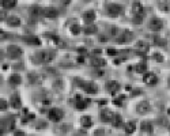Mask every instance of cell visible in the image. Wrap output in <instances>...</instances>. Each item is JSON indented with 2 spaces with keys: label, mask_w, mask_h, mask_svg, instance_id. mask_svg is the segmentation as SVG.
<instances>
[{
  "label": "cell",
  "mask_w": 170,
  "mask_h": 136,
  "mask_svg": "<svg viewBox=\"0 0 170 136\" xmlns=\"http://www.w3.org/2000/svg\"><path fill=\"white\" fill-rule=\"evenodd\" d=\"M63 117H64V112L58 108H52L48 113V118L51 121H53V123H60L63 120Z\"/></svg>",
  "instance_id": "1"
},
{
  "label": "cell",
  "mask_w": 170,
  "mask_h": 136,
  "mask_svg": "<svg viewBox=\"0 0 170 136\" xmlns=\"http://www.w3.org/2000/svg\"><path fill=\"white\" fill-rule=\"evenodd\" d=\"M114 116L116 114L108 108H104L101 112H99V118H101L102 123H113Z\"/></svg>",
  "instance_id": "2"
},
{
  "label": "cell",
  "mask_w": 170,
  "mask_h": 136,
  "mask_svg": "<svg viewBox=\"0 0 170 136\" xmlns=\"http://www.w3.org/2000/svg\"><path fill=\"white\" fill-rule=\"evenodd\" d=\"M80 87L83 89V91H86L87 94L93 95L98 92V86L94 82H80Z\"/></svg>",
  "instance_id": "3"
},
{
  "label": "cell",
  "mask_w": 170,
  "mask_h": 136,
  "mask_svg": "<svg viewBox=\"0 0 170 136\" xmlns=\"http://www.w3.org/2000/svg\"><path fill=\"white\" fill-rule=\"evenodd\" d=\"M124 12V7L122 5H120V4H109L108 5V14H109V16H119V15H121V14Z\"/></svg>",
  "instance_id": "4"
},
{
  "label": "cell",
  "mask_w": 170,
  "mask_h": 136,
  "mask_svg": "<svg viewBox=\"0 0 170 136\" xmlns=\"http://www.w3.org/2000/svg\"><path fill=\"white\" fill-rule=\"evenodd\" d=\"M7 54H8V57H10V59H19V57L23 54V52H22V49H20L19 46L10 45L7 48Z\"/></svg>",
  "instance_id": "5"
},
{
  "label": "cell",
  "mask_w": 170,
  "mask_h": 136,
  "mask_svg": "<svg viewBox=\"0 0 170 136\" xmlns=\"http://www.w3.org/2000/svg\"><path fill=\"white\" fill-rule=\"evenodd\" d=\"M151 110V105L148 103V101H142L136 105V113L137 114H147Z\"/></svg>",
  "instance_id": "6"
},
{
  "label": "cell",
  "mask_w": 170,
  "mask_h": 136,
  "mask_svg": "<svg viewBox=\"0 0 170 136\" xmlns=\"http://www.w3.org/2000/svg\"><path fill=\"white\" fill-rule=\"evenodd\" d=\"M143 75H144V76H143V82H144L146 85L154 86L158 83V76L154 72H146V74H143Z\"/></svg>",
  "instance_id": "7"
},
{
  "label": "cell",
  "mask_w": 170,
  "mask_h": 136,
  "mask_svg": "<svg viewBox=\"0 0 170 136\" xmlns=\"http://www.w3.org/2000/svg\"><path fill=\"white\" fill-rule=\"evenodd\" d=\"M120 89H121V86H120L119 82H116V80H109V82H106V90L109 94H117V92L120 91Z\"/></svg>",
  "instance_id": "8"
},
{
  "label": "cell",
  "mask_w": 170,
  "mask_h": 136,
  "mask_svg": "<svg viewBox=\"0 0 170 136\" xmlns=\"http://www.w3.org/2000/svg\"><path fill=\"white\" fill-rule=\"evenodd\" d=\"M38 57H40V61L42 63H51L55 60V57H56V54H55V52H41V53H38Z\"/></svg>",
  "instance_id": "9"
},
{
  "label": "cell",
  "mask_w": 170,
  "mask_h": 136,
  "mask_svg": "<svg viewBox=\"0 0 170 136\" xmlns=\"http://www.w3.org/2000/svg\"><path fill=\"white\" fill-rule=\"evenodd\" d=\"M132 40H133V33L129 30H125V31H122V34L117 38V42H119V44H125V42H131Z\"/></svg>",
  "instance_id": "10"
},
{
  "label": "cell",
  "mask_w": 170,
  "mask_h": 136,
  "mask_svg": "<svg viewBox=\"0 0 170 136\" xmlns=\"http://www.w3.org/2000/svg\"><path fill=\"white\" fill-rule=\"evenodd\" d=\"M89 103H90L89 98H83V97H80V95H76V109H78V110H84Z\"/></svg>",
  "instance_id": "11"
},
{
  "label": "cell",
  "mask_w": 170,
  "mask_h": 136,
  "mask_svg": "<svg viewBox=\"0 0 170 136\" xmlns=\"http://www.w3.org/2000/svg\"><path fill=\"white\" fill-rule=\"evenodd\" d=\"M132 15L133 16H144V7L142 5V3L135 2L132 4Z\"/></svg>",
  "instance_id": "12"
},
{
  "label": "cell",
  "mask_w": 170,
  "mask_h": 136,
  "mask_svg": "<svg viewBox=\"0 0 170 136\" xmlns=\"http://www.w3.org/2000/svg\"><path fill=\"white\" fill-rule=\"evenodd\" d=\"M148 27H150L152 31H161L163 27V22L158 18H154V19H151L150 23H148Z\"/></svg>",
  "instance_id": "13"
},
{
  "label": "cell",
  "mask_w": 170,
  "mask_h": 136,
  "mask_svg": "<svg viewBox=\"0 0 170 136\" xmlns=\"http://www.w3.org/2000/svg\"><path fill=\"white\" fill-rule=\"evenodd\" d=\"M135 49H136L137 53H140V56H143L144 53H147V52H148L150 46H148V44H146V42L139 41V42L136 44V46H135Z\"/></svg>",
  "instance_id": "14"
},
{
  "label": "cell",
  "mask_w": 170,
  "mask_h": 136,
  "mask_svg": "<svg viewBox=\"0 0 170 136\" xmlns=\"http://www.w3.org/2000/svg\"><path fill=\"white\" fill-rule=\"evenodd\" d=\"M23 41L29 45H36V46H40L41 45V40L38 37H34V36H27V37H23Z\"/></svg>",
  "instance_id": "15"
},
{
  "label": "cell",
  "mask_w": 170,
  "mask_h": 136,
  "mask_svg": "<svg viewBox=\"0 0 170 136\" xmlns=\"http://www.w3.org/2000/svg\"><path fill=\"white\" fill-rule=\"evenodd\" d=\"M44 15L46 18H56L58 15V11L55 7H46V8H44Z\"/></svg>",
  "instance_id": "16"
},
{
  "label": "cell",
  "mask_w": 170,
  "mask_h": 136,
  "mask_svg": "<svg viewBox=\"0 0 170 136\" xmlns=\"http://www.w3.org/2000/svg\"><path fill=\"white\" fill-rule=\"evenodd\" d=\"M10 105L12 106L14 109H19L20 105H22V102H20V98L18 94H12L10 98Z\"/></svg>",
  "instance_id": "17"
},
{
  "label": "cell",
  "mask_w": 170,
  "mask_h": 136,
  "mask_svg": "<svg viewBox=\"0 0 170 136\" xmlns=\"http://www.w3.org/2000/svg\"><path fill=\"white\" fill-rule=\"evenodd\" d=\"M90 63H91V65L95 68H101V67H104V65H106V60L102 59V57H93Z\"/></svg>",
  "instance_id": "18"
},
{
  "label": "cell",
  "mask_w": 170,
  "mask_h": 136,
  "mask_svg": "<svg viewBox=\"0 0 170 136\" xmlns=\"http://www.w3.org/2000/svg\"><path fill=\"white\" fill-rule=\"evenodd\" d=\"M140 128L146 134H152V131H154V125H152V123H150V121H143L140 124Z\"/></svg>",
  "instance_id": "19"
},
{
  "label": "cell",
  "mask_w": 170,
  "mask_h": 136,
  "mask_svg": "<svg viewBox=\"0 0 170 136\" xmlns=\"http://www.w3.org/2000/svg\"><path fill=\"white\" fill-rule=\"evenodd\" d=\"M83 19H84V22H87V23H93L95 21V12L93 10L86 11V12L83 14Z\"/></svg>",
  "instance_id": "20"
},
{
  "label": "cell",
  "mask_w": 170,
  "mask_h": 136,
  "mask_svg": "<svg viewBox=\"0 0 170 136\" xmlns=\"http://www.w3.org/2000/svg\"><path fill=\"white\" fill-rule=\"evenodd\" d=\"M97 31H98V29H97V26L93 25V23H87V26L84 27V34H87V36H93Z\"/></svg>",
  "instance_id": "21"
},
{
  "label": "cell",
  "mask_w": 170,
  "mask_h": 136,
  "mask_svg": "<svg viewBox=\"0 0 170 136\" xmlns=\"http://www.w3.org/2000/svg\"><path fill=\"white\" fill-rule=\"evenodd\" d=\"M7 25L11 26V27H19L20 26V19L18 16H10L7 19Z\"/></svg>",
  "instance_id": "22"
},
{
  "label": "cell",
  "mask_w": 170,
  "mask_h": 136,
  "mask_svg": "<svg viewBox=\"0 0 170 136\" xmlns=\"http://www.w3.org/2000/svg\"><path fill=\"white\" fill-rule=\"evenodd\" d=\"M80 125L83 127V128H90V127L93 125L91 117H90V116H83V117L80 118Z\"/></svg>",
  "instance_id": "23"
},
{
  "label": "cell",
  "mask_w": 170,
  "mask_h": 136,
  "mask_svg": "<svg viewBox=\"0 0 170 136\" xmlns=\"http://www.w3.org/2000/svg\"><path fill=\"white\" fill-rule=\"evenodd\" d=\"M16 3H18V0H2V7L10 10V8L15 7Z\"/></svg>",
  "instance_id": "24"
},
{
  "label": "cell",
  "mask_w": 170,
  "mask_h": 136,
  "mask_svg": "<svg viewBox=\"0 0 170 136\" xmlns=\"http://www.w3.org/2000/svg\"><path fill=\"white\" fill-rule=\"evenodd\" d=\"M135 71H136L137 74H146V72H147V64H146L144 61L137 63V64L135 65Z\"/></svg>",
  "instance_id": "25"
},
{
  "label": "cell",
  "mask_w": 170,
  "mask_h": 136,
  "mask_svg": "<svg viewBox=\"0 0 170 136\" xmlns=\"http://www.w3.org/2000/svg\"><path fill=\"white\" fill-rule=\"evenodd\" d=\"M124 129L127 134H133V132L136 131V123H135V121H128V123L125 124Z\"/></svg>",
  "instance_id": "26"
},
{
  "label": "cell",
  "mask_w": 170,
  "mask_h": 136,
  "mask_svg": "<svg viewBox=\"0 0 170 136\" xmlns=\"http://www.w3.org/2000/svg\"><path fill=\"white\" fill-rule=\"evenodd\" d=\"M10 83L11 85H20V83H22V78H20L18 74H12L10 76Z\"/></svg>",
  "instance_id": "27"
},
{
  "label": "cell",
  "mask_w": 170,
  "mask_h": 136,
  "mask_svg": "<svg viewBox=\"0 0 170 136\" xmlns=\"http://www.w3.org/2000/svg\"><path fill=\"white\" fill-rule=\"evenodd\" d=\"M113 127H116V128H119V127L122 125V117L120 114H116L114 116V120H113Z\"/></svg>",
  "instance_id": "28"
},
{
  "label": "cell",
  "mask_w": 170,
  "mask_h": 136,
  "mask_svg": "<svg viewBox=\"0 0 170 136\" xmlns=\"http://www.w3.org/2000/svg\"><path fill=\"white\" fill-rule=\"evenodd\" d=\"M154 42H155V45H158V46H165L166 45V40L161 38V37H158V36L154 37Z\"/></svg>",
  "instance_id": "29"
},
{
  "label": "cell",
  "mask_w": 170,
  "mask_h": 136,
  "mask_svg": "<svg viewBox=\"0 0 170 136\" xmlns=\"http://www.w3.org/2000/svg\"><path fill=\"white\" fill-rule=\"evenodd\" d=\"M40 75H34V74H30L29 75V80H30L31 83H41V78H38Z\"/></svg>",
  "instance_id": "30"
},
{
  "label": "cell",
  "mask_w": 170,
  "mask_h": 136,
  "mask_svg": "<svg viewBox=\"0 0 170 136\" xmlns=\"http://www.w3.org/2000/svg\"><path fill=\"white\" fill-rule=\"evenodd\" d=\"M71 33L74 34V36H78V34L80 33V26L79 25H72L71 26Z\"/></svg>",
  "instance_id": "31"
},
{
  "label": "cell",
  "mask_w": 170,
  "mask_h": 136,
  "mask_svg": "<svg viewBox=\"0 0 170 136\" xmlns=\"http://www.w3.org/2000/svg\"><path fill=\"white\" fill-rule=\"evenodd\" d=\"M7 106H8L7 101H4V99H2V101H0V110H2V112L7 110Z\"/></svg>",
  "instance_id": "32"
},
{
  "label": "cell",
  "mask_w": 170,
  "mask_h": 136,
  "mask_svg": "<svg viewBox=\"0 0 170 136\" xmlns=\"http://www.w3.org/2000/svg\"><path fill=\"white\" fill-rule=\"evenodd\" d=\"M143 19H144V16H133L132 21H133L135 25H140V23L143 22Z\"/></svg>",
  "instance_id": "33"
},
{
  "label": "cell",
  "mask_w": 170,
  "mask_h": 136,
  "mask_svg": "<svg viewBox=\"0 0 170 136\" xmlns=\"http://www.w3.org/2000/svg\"><path fill=\"white\" fill-rule=\"evenodd\" d=\"M154 60L155 61H158V63H162L163 61V56L161 53H155L154 54Z\"/></svg>",
  "instance_id": "34"
},
{
  "label": "cell",
  "mask_w": 170,
  "mask_h": 136,
  "mask_svg": "<svg viewBox=\"0 0 170 136\" xmlns=\"http://www.w3.org/2000/svg\"><path fill=\"white\" fill-rule=\"evenodd\" d=\"M29 112H27V109H25V110H23V114H27ZM36 117V116L34 114H29L27 117H23V121H27V120H31V118H34Z\"/></svg>",
  "instance_id": "35"
},
{
  "label": "cell",
  "mask_w": 170,
  "mask_h": 136,
  "mask_svg": "<svg viewBox=\"0 0 170 136\" xmlns=\"http://www.w3.org/2000/svg\"><path fill=\"white\" fill-rule=\"evenodd\" d=\"M117 53H119V52H117L116 49H113V48H109V49H108V54H110V56H116Z\"/></svg>",
  "instance_id": "36"
},
{
  "label": "cell",
  "mask_w": 170,
  "mask_h": 136,
  "mask_svg": "<svg viewBox=\"0 0 170 136\" xmlns=\"http://www.w3.org/2000/svg\"><path fill=\"white\" fill-rule=\"evenodd\" d=\"M104 134H105V132H104V129H97V131H95V136H104Z\"/></svg>",
  "instance_id": "37"
},
{
  "label": "cell",
  "mask_w": 170,
  "mask_h": 136,
  "mask_svg": "<svg viewBox=\"0 0 170 136\" xmlns=\"http://www.w3.org/2000/svg\"><path fill=\"white\" fill-rule=\"evenodd\" d=\"M14 136H26V134L22 132V131H15L14 132Z\"/></svg>",
  "instance_id": "38"
},
{
  "label": "cell",
  "mask_w": 170,
  "mask_h": 136,
  "mask_svg": "<svg viewBox=\"0 0 170 136\" xmlns=\"http://www.w3.org/2000/svg\"><path fill=\"white\" fill-rule=\"evenodd\" d=\"M169 86H170V78H169Z\"/></svg>",
  "instance_id": "39"
},
{
  "label": "cell",
  "mask_w": 170,
  "mask_h": 136,
  "mask_svg": "<svg viewBox=\"0 0 170 136\" xmlns=\"http://www.w3.org/2000/svg\"><path fill=\"white\" fill-rule=\"evenodd\" d=\"M169 132H170V125H169Z\"/></svg>",
  "instance_id": "40"
}]
</instances>
